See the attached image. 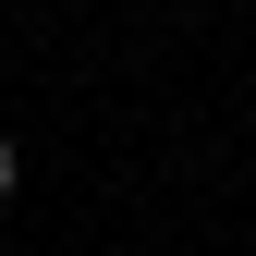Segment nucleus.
Listing matches in <instances>:
<instances>
[{"mask_svg": "<svg viewBox=\"0 0 256 256\" xmlns=\"http://www.w3.org/2000/svg\"><path fill=\"white\" fill-rule=\"evenodd\" d=\"M12 183H24V146H12V134H0V208H12Z\"/></svg>", "mask_w": 256, "mask_h": 256, "instance_id": "1", "label": "nucleus"}]
</instances>
